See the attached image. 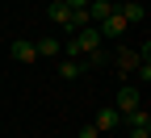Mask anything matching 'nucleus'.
I'll return each instance as SVG.
<instances>
[{"label":"nucleus","instance_id":"f257e3e1","mask_svg":"<svg viewBox=\"0 0 151 138\" xmlns=\"http://www.w3.org/2000/svg\"><path fill=\"white\" fill-rule=\"evenodd\" d=\"M139 105H143V92H139L134 84L118 88V96H113V109H118V113H130V109H139Z\"/></svg>","mask_w":151,"mask_h":138},{"label":"nucleus","instance_id":"1a4fd4ad","mask_svg":"<svg viewBox=\"0 0 151 138\" xmlns=\"http://www.w3.org/2000/svg\"><path fill=\"white\" fill-rule=\"evenodd\" d=\"M122 122L130 126V130H151V113L139 105V109H130V113H122Z\"/></svg>","mask_w":151,"mask_h":138},{"label":"nucleus","instance_id":"9d476101","mask_svg":"<svg viewBox=\"0 0 151 138\" xmlns=\"http://www.w3.org/2000/svg\"><path fill=\"white\" fill-rule=\"evenodd\" d=\"M88 67H84V59H63L59 63V80H80Z\"/></svg>","mask_w":151,"mask_h":138},{"label":"nucleus","instance_id":"f03ea898","mask_svg":"<svg viewBox=\"0 0 151 138\" xmlns=\"http://www.w3.org/2000/svg\"><path fill=\"white\" fill-rule=\"evenodd\" d=\"M9 54L17 63H38V50H34V38H13L9 42Z\"/></svg>","mask_w":151,"mask_h":138},{"label":"nucleus","instance_id":"2eb2a0df","mask_svg":"<svg viewBox=\"0 0 151 138\" xmlns=\"http://www.w3.org/2000/svg\"><path fill=\"white\" fill-rule=\"evenodd\" d=\"M130 138H151V130H130Z\"/></svg>","mask_w":151,"mask_h":138},{"label":"nucleus","instance_id":"9b49d317","mask_svg":"<svg viewBox=\"0 0 151 138\" xmlns=\"http://www.w3.org/2000/svg\"><path fill=\"white\" fill-rule=\"evenodd\" d=\"M113 63H118L122 71H134V67H139V54H134V50H118V54H113Z\"/></svg>","mask_w":151,"mask_h":138},{"label":"nucleus","instance_id":"20e7f679","mask_svg":"<svg viewBox=\"0 0 151 138\" xmlns=\"http://www.w3.org/2000/svg\"><path fill=\"white\" fill-rule=\"evenodd\" d=\"M92 126H97V134H109V130H118V126H122V113L113 109V105H105V109L97 113V122H92Z\"/></svg>","mask_w":151,"mask_h":138},{"label":"nucleus","instance_id":"7ed1b4c3","mask_svg":"<svg viewBox=\"0 0 151 138\" xmlns=\"http://www.w3.org/2000/svg\"><path fill=\"white\" fill-rule=\"evenodd\" d=\"M118 17H122L126 25H139L143 17H147V4H143V0H122V4H118Z\"/></svg>","mask_w":151,"mask_h":138},{"label":"nucleus","instance_id":"6e6552de","mask_svg":"<svg viewBox=\"0 0 151 138\" xmlns=\"http://www.w3.org/2000/svg\"><path fill=\"white\" fill-rule=\"evenodd\" d=\"M126 29H130V25L122 21V17H118V13H109V17H105V21L97 25V34H101V38H122Z\"/></svg>","mask_w":151,"mask_h":138},{"label":"nucleus","instance_id":"4468645a","mask_svg":"<svg viewBox=\"0 0 151 138\" xmlns=\"http://www.w3.org/2000/svg\"><path fill=\"white\" fill-rule=\"evenodd\" d=\"M67 9H88V0H63Z\"/></svg>","mask_w":151,"mask_h":138},{"label":"nucleus","instance_id":"0eeeda50","mask_svg":"<svg viewBox=\"0 0 151 138\" xmlns=\"http://www.w3.org/2000/svg\"><path fill=\"white\" fill-rule=\"evenodd\" d=\"M46 17H50V21H55V25H59L63 34H71V9L63 4V0H55V4L46 9Z\"/></svg>","mask_w":151,"mask_h":138},{"label":"nucleus","instance_id":"f8f14e48","mask_svg":"<svg viewBox=\"0 0 151 138\" xmlns=\"http://www.w3.org/2000/svg\"><path fill=\"white\" fill-rule=\"evenodd\" d=\"M105 63H109V54H105L101 46H97V50H88V54H84V67H105Z\"/></svg>","mask_w":151,"mask_h":138},{"label":"nucleus","instance_id":"39448f33","mask_svg":"<svg viewBox=\"0 0 151 138\" xmlns=\"http://www.w3.org/2000/svg\"><path fill=\"white\" fill-rule=\"evenodd\" d=\"M34 50H38V59H59L63 54V38H34Z\"/></svg>","mask_w":151,"mask_h":138},{"label":"nucleus","instance_id":"ddd939ff","mask_svg":"<svg viewBox=\"0 0 151 138\" xmlns=\"http://www.w3.org/2000/svg\"><path fill=\"white\" fill-rule=\"evenodd\" d=\"M76 138H101V134H97V126H80V134H76Z\"/></svg>","mask_w":151,"mask_h":138},{"label":"nucleus","instance_id":"423d86ee","mask_svg":"<svg viewBox=\"0 0 151 138\" xmlns=\"http://www.w3.org/2000/svg\"><path fill=\"white\" fill-rule=\"evenodd\" d=\"M84 13H88V25H101L109 13H118V4H109V0H88Z\"/></svg>","mask_w":151,"mask_h":138}]
</instances>
